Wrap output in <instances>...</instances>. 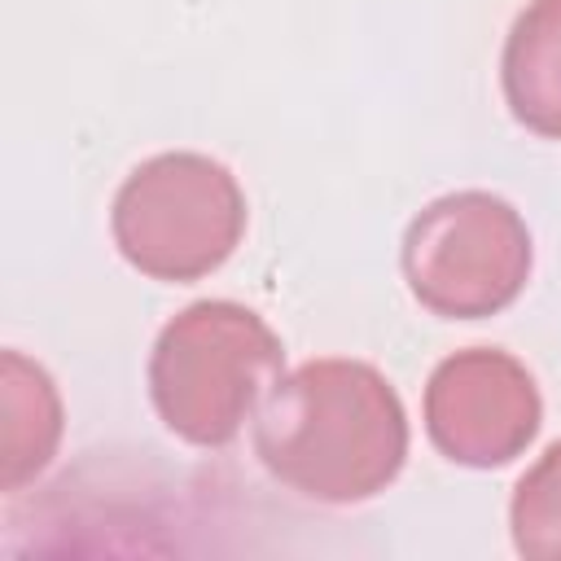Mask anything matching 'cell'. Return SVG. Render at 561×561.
<instances>
[{
	"instance_id": "cell-1",
	"label": "cell",
	"mask_w": 561,
	"mask_h": 561,
	"mask_svg": "<svg viewBox=\"0 0 561 561\" xmlns=\"http://www.w3.org/2000/svg\"><path fill=\"white\" fill-rule=\"evenodd\" d=\"M263 469L316 504H359L408 460V416L394 386L364 359H307L280 373L254 416Z\"/></svg>"
},
{
	"instance_id": "cell-2",
	"label": "cell",
	"mask_w": 561,
	"mask_h": 561,
	"mask_svg": "<svg viewBox=\"0 0 561 561\" xmlns=\"http://www.w3.org/2000/svg\"><path fill=\"white\" fill-rule=\"evenodd\" d=\"M280 373L285 346L259 311L202 298L162 324L149 355V394L171 434L193 447H224Z\"/></svg>"
},
{
	"instance_id": "cell-3",
	"label": "cell",
	"mask_w": 561,
	"mask_h": 561,
	"mask_svg": "<svg viewBox=\"0 0 561 561\" xmlns=\"http://www.w3.org/2000/svg\"><path fill=\"white\" fill-rule=\"evenodd\" d=\"M118 254L153 280H197L215 272L245 232L237 175L206 153H158L114 193Z\"/></svg>"
},
{
	"instance_id": "cell-4",
	"label": "cell",
	"mask_w": 561,
	"mask_h": 561,
	"mask_svg": "<svg viewBox=\"0 0 561 561\" xmlns=\"http://www.w3.org/2000/svg\"><path fill=\"white\" fill-rule=\"evenodd\" d=\"M403 276L434 316H495L530 276V232L495 193L460 188L434 197L403 232Z\"/></svg>"
},
{
	"instance_id": "cell-5",
	"label": "cell",
	"mask_w": 561,
	"mask_h": 561,
	"mask_svg": "<svg viewBox=\"0 0 561 561\" xmlns=\"http://www.w3.org/2000/svg\"><path fill=\"white\" fill-rule=\"evenodd\" d=\"M539 386L508 351L469 346L447 355L425 386V430L434 447L469 469H495L539 434Z\"/></svg>"
},
{
	"instance_id": "cell-6",
	"label": "cell",
	"mask_w": 561,
	"mask_h": 561,
	"mask_svg": "<svg viewBox=\"0 0 561 561\" xmlns=\"http://www.w3.org/2000/svg\"><path fill=\"white\" fill-rule=\"evenodd\" d=\"M504 101L513 118L548 140H561V0H530L500 57Z\"/></svg>"
},
{
	"instance_id": "cell-7",
	"label": "cell",
	"mask_w": 561,
	"mask_h": 561,
	"mask_svg": "<svg viewBox=\"0 0 561 561\" xmlns=\"http://www.w3.org/2000/svg\"><path fill=\"white\" fill-rule=\"evenodd\" d=\"M0 416H4L0 482L4 491H13L53 460L57 438H61L57 386L39 364H31L18 351H4L0 359Z\"/></svg>"
},
{
	"instance_id": "cell-8",
	"label": "cell",
	"mask_w": 561,
	"mask_h": 561,
	"mask_svg": "<svg viewBox=\"0 0 561 561\" xmlns=\"http://www.w3.org/2000/svg\"><path fill=\"white\" fill-rule=\"evenodd\" d=\"M513 548L535 561H561V438L522 473L508 504Z\"/></svg>"
}]
</instances>
